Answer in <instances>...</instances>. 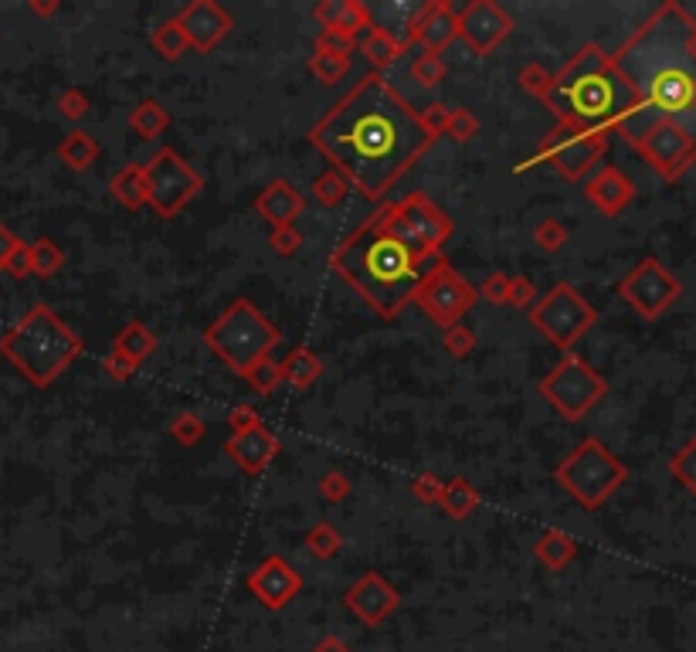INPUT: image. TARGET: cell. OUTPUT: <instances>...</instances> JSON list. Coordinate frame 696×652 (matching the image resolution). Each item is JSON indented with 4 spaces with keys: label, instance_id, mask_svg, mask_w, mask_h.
Here are the masks:
<instances>
[{
    "label": "cell",
    "instance_id": "obj_1",
    "mask_svg": "<svg viewBox=\"0 0 696 652\" xmlns=\"http://www.w3.org/2000/svg\"><path fill=\"white\" fill-rule=\"evenodd\" d=\"M309 147L320 150L330 170L347 177L350 191L384 201L394 184L435 147L418 109L384 75H364L333 102L309 130Z\"/></svg>",
    "mask_w": 696,
    "mask_h": 652
},
{
    "label": "cell",
    "instance_id": "obj_2",
    "mask_svg": "<svg viewBox=\"0 0 696 652\" xmlns=\"http://www.w3.org/2000/svg\"><path fill=\"white\" fill-rule=\"evenodd\" d=\"M612 62L639 96V113L618 126L625 140L635 143L649 123L666 119L696 143V21L680 4L652 11Z\"/></svg>",
    "mask_w": 696,
    "mask_h": 652
},
{
    "label": "cell",
    "instance_id": "obj_3",
    "mask_svg": "<svg viewBox=\"0 0 696 652\" xmlns=\"http://www.w3.org/2000/svg\"><path fill=\"white\" fill-rule=\"evenodd\" d=\"M445 255L415 259L405 245L388 231V204H381L371 218H364L343 242L330 252V269L347 282L381 320H394L415 303L418 286Z\"/></svg>",
    "mask_w": 696,
    "mask_h": 652
},
{
    "label": "cell",
    "instance_id": "obj_4",
    "mask_svg": "<svg viewBox=\"0 0 696 652\" xmlns=\"http://www.w3.org/2000/svg\"><path fill=\"white\" fill-rule=\"evenodd\" d=\"M544 106L551 109L557 123L612 136L618 126L639 113V96L605 48L584 45L561 72H554Z\"/></svg>",
    "mask_w": 696,
    "mask_h": 652
},
{
    "label": "cell",
    "instance_id": "obj_5",
    "mask_svg": "<svg viewBox=\"0 0 696 652\" xmlns=\"http://www.w3.org/2000/svg\"><path fill=\"white\" fill-rule=\"evenodd\" d=\"M82 350L85 343L79 333L45 303L31 306L0 337V354L11 360L31 388H51L82 357Z\"/></svg>",
    "mask_w": 696,
    "mask_h": 652
},
{
    "label": "cell",
    "instance_id": "obj_6",
    "mask_svg": "<svg viewBox=\"0 0 696 652\" xmlns=\"http://www.w3.org/2000/svg\"><path fill=\"white\" fill-rule=\"evenodd\" d=\"M282 330L252 299H235L211 326H204L201 343L235 374H245L259 360H269L279 347Z\"/></svg>",
    "mask_w": 696,
    "mask_h": 652
},
{
    "label": "cell",
    "instance_id": "obj_7",
    "mask_svg": "<svg viewBox=\"0 0 696 652\" xmlns=\"http://www.w3.org/2000/svg\"><path fill=\"white\" fill-rule=\"evenodd\" d=\"M557 486L584 510H601L629 479L625 462L598 439H584L554 466Z\"/></svg>",
    "mask_w": 696,
    "mask_h": 652
},
{
    "label": "cell",
    "instance_id": "obj_8",
    "mask_svg": "<svg viewBox=\"0 0 696 652\" xmlns=\"http://www.w3.org/2000/svg\"><path fill=\"white\" fill-rule=\"evenodd\" d=\"M388 231L415 259H435L452 238V218L428 194L411 191L405 201L388 204Z\"/></svg>",
    "mask_w": 696,
    "mask_h": 652
},
{
    "label": "cell",
    "instance_id": "obj_9",
    "mask_svg": "<svg viewBox=\"0 0 696 652\" xmlns=\"http://www.w3.org/2000/svg\"><path fill=\"white\" fill-rule=\"evenodd\" d=\"M608 394V381L581 354H564L540 381V398L551 405L564 422H581L591 408Z\"/></svg>",
    "mask_w": 696,
    "mask_h": 652
},
{
    "label": "cell",
    "instance_id": "obj_10",
    "mask_svg": "<svg viewBox=\"0 0 696 652\" xmlns=\"http://www.w3.org/2000/svg\"><path fill=\"white\" fill-rule=\"evenodd\" d=\"M146 177V208L157 211V218H177L197 194L204 191V177L187 163L174 147H160L143 163Z\"/></svg>",
    "mask_w": 696,
    "mask_h": 652
},
{
    "label": "cell",
    "instance_id": "obj_11",
    "mask_svg": "<svg viewBox=\"0 0 696 652\" xmlns=\"http://www.w3.org/2000/svg\"><path fill=\"white\" fill-rule=\"evenodd\" d=\"M598 323V310L584 299L571 282H557V286L544 299H537L530 310V326L554 343L557 350L571 354V347L578 343L591 326Z\"/></svg>",
    "mask_w": 696,
    "mask_h": 652
},
{
    "label": "cell",
    "instance_id": "obj_12",
    "mask_svg": "<svg viewBox=\"0 0 696 652\" xmlns=\"http://www.w3.org/2000/svg\"><path fill=\"white\" fill-rule=\"evenodd\" d=\"M605 150H608V133H588V130H574V126L554 123V130L540 140L537 157L520 163L517 174L530 170L534 163H551L564 180H581L601 157H605Z\"/></svg>",
    "mask_w": 696,
    "mask_h": 652
},
{
    "label": "cell",
    "instance_id": "obj_13",
    "mask_svg": "<svg viewBox=\"0 0 696 652\" xmlns=\"http://www.w3.org/2000/svg\"><path fill=\"white\" fill-rule=\"evenodd\" d=\"M476 299H479V293L469 286V279L462 276V272H455L452 265L445 262V265H438L432 276H428L418 286L415 306L435 326L449 330V326L462 323V316H466L472 306H476Z\"/></svg>",
    "mask_w": 696,
    "mask_h": 652
},
{
    "label": "cell",
    "instance_id": "obj_14",
    "mask_svg": "<svg viewBox=\"0 0 696 652\" xmlns=\"http://www.w3.org/2000/svg\"><path fill=\"white\" fill-rule=\"evenodd\" d=\"M683 286L673 272L666 269L659 259H642L632 272H625V279L618 282V296L632 306L642 320H659L669 306L680 299Z\"/></svg>",
    "mask_w": 696,
    "mask_h": 652
},
{
    "label": "cell",
    "instance_id": "obj_15",
    "mask_svg": "<svg viewBox=\"0 0 696 652\" xmlns=\"http://www.w3.org/2000/svg\"><path fill=\"white\" fill-rule=\"evenodd\" d=\"M632 147L642 153V160H646L663 180H680L686 170H690V163L696 160V143L680 130V126L666 123V119L649 123Z\"/></svg>",
    "mask_w": 696,
    "mask_h": 652
},
{
    "label": "cell",
    "instance_id": "obj_16",
    "mask_svg": "<svg viewBox=\"0 0 696 652\" xmlns=\"http://www.w3.org/2000/svg\"><path fill=\"white\" fill-rule=\"evenodd\" d=\"M455 21H459V38L476 51V55H489L503 45L513 34V17L503 11L496 0H472L462 11H455Z\"/></svg>",
    "mask_w": 696,
    "mask_h": 652
},
{
    "label": "cell",
    "instance_id": "obj_17",
    "mask_svg": "<svg viewBox=\"0 0 696 652\" xmlns=\"http://www.w3.org/2000/svg\"><path fill=\"white\" fill-rule=\"evenodd\" d=\"M343 605H347L360 622L374 629V625H381L384 619H391V615L398 612L401 595L384 574L367 571V574H360L347 591H343Z\"/></svg>",
    "mask_w": 696,
    "mask_h": 652
},
{
    "label": "cell",
    "instance_id": "obj_18",
    "mask_svg": "<svg viewBox=\"0 0 696 652\" xmlns=\"http://www.w3.org/2000/svg\"><path fill=\"white\" fill-rule=\"evenodd\" d=\"M248 591L259 598L262 608H269V612H282V608L303 591V578H299V571H292V564L286 561V557L269 554L259 568L248 574Z\"/></svg>",
    "mask_w": 696,
    "mask_h": 652
},
{
    "label": "cell",
    "instance_id": "obj_19",
    "mask_svg": "<svg viewBox=\"0 0 696 652\" xmlns=\"http://www.w3.org/2000/svg\"><path fill=\"white\" fill-rule=\"evenodd\" d=\"M177 24H180V31H184L187 45L194 51H201V55L218 48L231 34V28H235L231 14L221 4H214V0H194V4H187L184 11L177 14Z\"/></svg>",
    "mask_w": 696,
    "mask_h": 652
},
{
    "label": "cell",
    "instance_id": "obj_20",
    "mask_svg": "<svg viewBox=\"0 0 696 652\" xmlns=\"http://www.w3.org/2000/svg\"><path fill=\"white\" fill-rule=\"evenodd\" d=\"M455 38H459V21H455V11L449 0H428V4H421L418 11L408 17L405 45L418 41L425 51L442 55Z\"/></svg>",
    "mask_w": 696,
    "mask_h": 652
},
{
    "label": "cell",
    "instance_id": "obj_21",
    "mask_svg": "<svg viewBox=\"0 0 696 652\" xmlns=\"http://www.w3.org/2000/svg\"><path fill=\"white\" fill-rule=\"evenodd\" d=\"M282 442L272 428L265 425H255L248 432H238V435H228L225 442V456L242 469L245 476H262L265 469L272 466V459L279 456Z\"/></svg>",
    "mask_w": 696,
    "mask_h": 652
},
{
    "label": "cell",
    "instance_id": "obj_22",
    "mask_svg": "<svg viewBox=\"0 0 696 652\" xmlns=\"http://www.w3.org/2000/svg\"><path fill=\"white\" fill-rule=\"evenodd\" d=\"M255 214L272 228H292L296 218H303L306 211V197L289 184V180H269L252 201Z\"/></svg>",
    "mask_w": 696,
    "mask_h": 652
},
{
    "label": "cell",
    "instance_id": "obj_23",
    "mask_svg": "<svg viewBox=\"0 0 696 652\" xmlns=\"http://www.w3.org/2000/svg\"><path fill=\"white\" fill-rule=\"evenodd\" d=\"M584 197H588V204L598 214H605V218H618V214L632 204L635 184L625 177V170H618L608 163V167H601L598 174L584 184Z\"/></svg>",
    "mask_w": 696,
    "mask_h": 652
},
{
    "label": "cell",
    "instance_id": "obj_24",
    "mask_svg": "<svg viewBox=\"0 0 696 652\" xmlns=\"http://www.w3.org/2000/svg\"><path fill=\"white\" fill-rule=\"evenodd\" d=\"M534 557L544 564L547 571H564L567 564L578 557V540H574L571 534H564V530H557V527H547L544 534L537 537Z\"/></svg>",
    "mask_w": 696,
    "mask_h": 652
},
{
    "label": "cell",
    "instance_id": "obj_25",
    "mask_svg": "<svg viewBox=\"0 0 696 652\" xmlns=\"http://www.w3.org/2000/svg\"><path fill=\"white\" fill-rule=\"evenodd\" d=\"M405 51H408V45L401 38H394L388 28H371V31H367V38L360 41V55L374 65L377 75L388 72V68L398 62Z\"/></svg>",
    "mask_w": 696,
    "mask_h": 652
},
{
    "label": "cell",
    "instance_id": "obj_26",
    "mask_svg": "<svg viewBox=\"0 0 696 652\" xmlns=\"http://www.w3.org/2000/svg\"><path fill=\"white\" fill-rule=\"evenodd\" d=\"M279 374H282V381L292 384L296 391H306L323 377V360H320V354H313L309 347H296L279 364Z\"/></svg>",
    "mask_w": 696,
    "mask_h": 652
},
{
    "label": "cell",
    "instance_id": "obj_27",
    "mask_svg": "<svg viewBox=\"0 0 696 652\" xmlns=\"http://www.w3.org/2000/svg\"><path fill=\"white\" fill-rule=\"evenodd\" d=\"M113 350H119V354L130 357L133 364L140 367L143 360H150L153 354H157V333H153L143 320H130V323H123V330L116 333Z\"/></svg>",
    "mask_w": 696,
    "mask_h": 652
},
{
    "label": "cell",
    "instance_id": "obj_28",
    "mask_svg": "<svg viewBox=\"0 0 696 652\" xmlns=\"http://www.w3.org/2000/svg\"><path fill=\"white\" fill-rule=\"evenodd\" d=\"M109 191L126 211H140L146 208V177H143V163H126L119 174L109 180Z\"/></svg>",
    "mask_w": 696,
    "mask_h": 652
},
{
    "label": "cell",
    "instance_id": "obj_29",
    "mask_svg": "<svg viewBox=\"0 0 696 652\" xmlns=\"http://www.w3.org/2000/svg\"><path fill=\"white\" fill-rule=\"evenodd\" d=\"M58 160H62L68 170H75V174H85V170L99 160V143L85 130H72L62 143H58Z\"/></svg>",
    "mask_w": 696,
    "mask_h": 652
},
{
    "label": "cell",
    "instance_id": "obj_30",
    "mask_svg": "<svg viewBox=\"0 0 696 652\" xmlns=\"http://www.w3.org/2000/svg\"><path fill=\"white\" fill-rule=\"evenodd\" d=\"M438 506H442L445 517H449V520H466L469 513L479 506V489L472 486L469 479L455 476V479H449V483H445Z\"/></svg>",
    "mask_w": 696,
    "mask_h": 652
},
{
    "label": "cell",
    "instance_id": "obj_31",
    "mask_svg": "<svg viewBox=\"0 0 696 652\" xmlns=\"http://www.w3.org/2000/svg\"><path fill=\"white\" fill-rule=\"evenodd\" d=\"M167 126H170V109L157 99H143L130 113V130L140 136V140H157Z\"/></svg>",
    "mask_w": 696,
    "mask_h": 652
},
{
    "label": "cell",
    "instance_id": "obj_32",
    "mask_svg": "<svg viewBox=\"0 0 696 652\" xmlns=\"http://www.w3.org/2000/svg\"><path fill=\"white\" fill-rule=\"evenodd\" d=\"M150 45L163 58V62H177V58H184V51L191 48V45H187V38H184V31H180L177 17H167V21H160L157 28H153Z\"/></svg>",
    "mask_w": 696,
    "mask_h": 652
},
{
    "label": "cell",
    "instance_id": "obj_33",
    "mask_svg": "<svg viewBox=\"0 0 696 652\" xmlns=\"http://www.w3.org/2000/svg\"><path fill=\"white\" fill-rule=\"evenodd\" d=\"M31 276L38 279H51L62 272L65 265V248L55 242V238H38V242H31Z\"/></svg>",
    "mask_w": 696,
    "mask_h": 652
},
{
    "label": "cell",
    "instance_id": "obj_34",
    "mask_svg": "<svg viewBox=\"0 0 696 652\" xmlns=\"http://www.w3.org/2000/svg\"><path fill=\"white\" fill-rule=\"evenodd\" d=\"M309 191H313L316 204H323V208H337V204L347 201L350 184H347V177L337 174V170H323V174L309 184Z\"/></svg>",
    "mask_w": 696,
    "mask_h": 652
},
{
    "label": "cell",
    "instance_id": "obj_35",
    "mask_svg": "<svg viewBox=\"0 0 696 652\" xmlns=\"http://www.w3.org/2000/svg\"><path fill=\"white\" fill-rule=\"evenodd\" d=\"M303 544H306V551L316 557V561H330V557L340 554L343 537H340V530L333 527V523H316V527H309Z\"/></svg>",
    "mask_w": 696,
    "mask_h": 652
},
{
    "label": "cell",
    "instance_id": "obj_36",
    "mask_svg": "<svg viewBox=\"0 0 696 652\" xmlns=\"http://www.w3.org/2000/svg\"><path fill=\"white\" fill-rule=\"evenodd\" d=\"M445 75H449V65H445L442 55H432V51H425V55H418L411 62V79L425 85V89H438L445 82Z\"/></svg>",
    "mask_w": 696,
    "mask_h": 652
},
{
    "label": "cell",
    "instance_id": "obj_37",
    "mask_svg": "<svg viewBox=\"0 0 696 652\" xmlns=\"http://www.w3.org/2000/svg\"><path fill=\"white\" fill-rule=\"evenodd\" d=\"M309 72H313L316 82L323 85H337L343 75L350 72V58H340V55H323V51H313L309 55Z\"/></svg>",
    "mask_w": 696,
    "mask_h": 652
},
{
    "label": "cell",
    "instance_id": "obj_38",
    "mask_svg": "<svg viewBox=\"0 0 696 652\" xmlns=\"http://www.w3.org/2000/svg\"><path fill=\"white\" fill-rule=\"evenodd\" d=\"M170 435H174L177 445H184V449H194L197 442L208 435V425H204V418L197 415V411H180V415L170 422Z\"/></svg>",
    "mask_w": 696,
    "mask_h": 652
},
{
    "label": "cell",
    "instance_id": "obj_39",
    "mask_svg": "<svg viewBox=\"0 0 696 652\" xmlns=\"http://www.w3.org/2000/svg\"><path fill=\"white\" fill-rule=\"evenodd\" d=\"M669 473H673L676 483L686 486L696 496V435L683 445L680 452H676L673 459H669Z\"/></svg>",
    "mask_w": 696,
    "mask_h": 652
},
{
    "label": "cell",
    "instance_id": "obj_40",
    "mask_svg": "<svg viewBox=\"0 0 696 652\" xmlns=\"http://www.w3.org/2000/svg\"><path fill=\"white\" fill-rule=\"evenodd\" d=\"M242 381H248V388H252L255 394H272L282 384V374H279V364L276 360H259L255 367H248V371L242 374Z\"/></svg>",
    "mask_w": 696,
    "mask_h": 652
},
{
    "label": "cell",
    "instance_id": "obj_41",
    "mask_svg": "<svg viewBox=\"0 0 696 652\" xmlns=\"http://www.w3.org/2000/svg\"><path fill=\"white\" fill-rule=\"evenodd\" d=\"M517 82H520V89L527 92V96H534V99L544 102V99H547V92H551L554 72H547V68H544V65H537V62H527V65L520 68Z\"/></svg>",
    "mask_w": 696,
    "mask_h": 652
},
{
    "label": "cell",
    "instance_id": "obj_42",
    "mask_svg": "<svg viewBox=\"0 0 696 652\" xmlns=\"http://www.w3.org/2000/svg\"><path fill=\"white\" fill-rule=\"evenodd\" d=\"M534 245L547 255L561 252V248L567 245V225H564V221H557V218H544L534 228Z\"/></svg>",
    "mask_w": 696,
    "mask_h": 652
},
{
    "label": "cell",
    "instance_id": "obj_43",
    "mask_svg": "<svg viewBox=\"0 0 696 652\" xmlns=\"http://www.w3.org/2000/svg\"><path fill=\"white\" fill-rule=\"evenodd\" d=\"M442 347L449 357L466 360L472 350H476V333H472L469 326L455 323V326H449V330H442Z\"/></svg>",
    "mask_w": 696,
    "mask_h": 652
},
{
    "label": "cell",
    "instance_id": "obj_44",
    "mask_svg": "<svg viewBox=\"0 0 696 652\" xmlns=\"http://www.w3.org/2000/svg\"><path fill=\"white\" fill-rule=\"evenodd\" d=\"M55 109L68 119V123H79V119L89 116L92 102H89V96H85V89H75V85H72V89H62V92H58Z\"/></svg>",
    "mask_w": 696,
    "mask_h": 652
},
{
    "label": "cell",
    "instance_id": "obj_45",
    "mask_svg": "<svg viewBox=\"0 0 696 652\" xmlns=\"http://www.w3.org/2000/svg\"><path fill=\"white\" fill-rule=\"evenodd\" d=\"M357 48V38H350V34H343L337 28H323L320 34H316V51H323V55H340V58H350Z\"/></svg>",
    "mask_w": 696,
    "mask_h": 652
},
{
    "label": "cell",
    "instance_id": "obj_46",
    "mask_svg": "<svg viewBox=\"0 0 696 652\" xmlns=\"http://www.w3.org/2000/svg\"><path fill=\"white\" fill-rule=\"evenodd\" d=\"M418 119H421V126H425V133L432 136V140H438V136H445V130H449L452 109L445 106V102H428L425 109H418Z\"/></svg>",
    "mask_w": 696,
    "mask_h": 652
},
{
    "label": "cell",
    "instance_id": "obj_47",
    "mask_svg": "<svg viewBox=\"0 0 696 652\" xmlns=\"http://www.w3.org/2000/svg\"><path fill=\"white\" fill-rule=\"evenodd\" d=\"M316 489H320V496H323L326 503H343L350 496V489H354V483H350L347 473H340V469H330V473L320 476Z\"/></svg>",
    "mask_w": 696,
    "mask_h": 652
},
{
    "label": "cell",
    "instance_id": "obj_48",
    "mask_svg": "<svg viewBox=\"0 0 696 652\" xmlns=\"http://www.w3.org/2000/svg\"><path fill=\"white\" fill-rule=\"evenodd\" d=\"M371 28H374V24H371V11H367L360 0H347V11H343V17H340L337 31L350 34V38H357V31H371Z\"/></svg>",
    "mask_w": 696,
    "mask_h": 652
},
{
    "label": "cell",
    "instance_id": "obj_49",
    "mask_svg": "<svg viewBox=\"0 0 696 652\" xmlns=\"http://www.w3.org/2000/svg\"><path fill=\"white\" fill-rule=\"evenodd\" d=\"M442 489H445V479H438L435 473H421L411 479V496H415L418 503L425 506H438V500H442Z\"/></svg>",
    "mask_w": 696,
    "mask_h": 652
},
{
    "label": "cell",
    "instance_id": "obj_50",
    "mask_svg": "<svg viewBox=\"0 0 696 652\" xmlns=\"http://www.w3.org/2000/svg\"><path fill=\"white\" fill-rule=\"evenodd\" d=\"M476 133H479L476 113H469V109H452V119H449V130H445V136L455 140V143H469Z\"/></svg>",
    "mask_w": 696,
    "mask_h": 652
},
{
    "label": "cell",
    "instance_id": "obj_51",
    "mask_svg": "<svg viewBox=\"0 0 696 652\" xmlns=\"http://www.w3.org/2000/svg\"><path fill=\"white\" fill-rule=\"evenodd\" d=\"M269 245H272V252L282 255V259H292V255L303 248V235H299L296 225H292V228H272Z\"/></svg>",
    "mask_w": 696,
    "mask_h": 652
},
{
    "label": "cell",
    "instance_id": "obj_52",
    "mask_svg": "<svg viewBox=\"0 0 696 652\" xmlns=\"http://www.w3.org/2000/svg\"><path fill=\"white\" fill-rule=\"evenodd\" d=\"M506 303L517 306V310H534L537 303V286L530 282L527 276H513L510 279V296H506Z\"/></svg>",
    "mask_w": 696,
    "mask_h": 652
},
{
    "label": "cell",
    "instance_id": "obj_53",
    "mask_svg": "<svg viewBox=\"0 0 696 652\" xmlns=\"http://www.w3.org/2000/svg\"><path fill=\"white\" fill-rule=\"evenodd\" d=\"M476 293L483 296L486 303L506 306V296H510V276H506V272H493V276L483 282V289H476Z\"/></svg>",
    "mask_w": 696,
    "mask_h": 652
},
{
    "label": "cell",
    "instance_id": "obj_54",
    "mask_svg": "<svg viewBox=\"0 0 696 652\" xmlns=\"http://www.w3.org/2000/svg\"><path fill=\"white\" fill-rule=\"evenodd\" d=\"M4 272L11 279H28L31 276V248H28V242H17V248L11 252V259L4 262Z\"/></svg>",
    "mask_w": 696,
    "mask_h": 652
},
{
    "label": "cell",
    "instance_id": "obj_55",
    "mask_svg": "<svg viewBox=\"0 0 696 652\" xmlns=\"http://www.w3.org/2000/svg\"><path fill=\"white\" fill-rule=\"evenodd\" d=\"M225 422L231 428V435H238V432H248V428L262 425V418H259V411H255L252 405H235V408H228Z\"/></svg>",
    "mask_w": 696,
    "mask_h": 652
},
{
    "label": "cell",
    "instance_id": "obj_56",
    "mask_svg": "<svg viewBox=\"0 0 696 652\" xmlns=\"http://www.w3.org/2000/svg\"><path fill=\"white\" fill-rule=\"evenodd\" d=\"M102 371L113 377V381H130V377L136 374V364L130 357L119 354V350H109V354L102 357Z\"/></svg>",
    "mask_w": 696,
    "mask_h": 652
},
{
    "label": "cell",
    "instance_id": "obj_57",
    "mask_svg": "<svg viewBox=\"0 0 696 652\" xmlns=\"http://www.w3.org/2000/svg\"><path fill=\"white\" fill-rule=\"evenodd\" d=\"M343 11H347V0H323L313 7V17L320 21V28H337Z\"/></svg>",
    "mask_w": 696,
    "mask_h": 652
},
{
    "label": "cell",
    "instance_id": "obj_58",
    "mask_svg": "<svg viewBox=\"0 0 696 652\" xmlns=\"http://www.w3.org/2000/svg\"><path fill=\"white\" fill-rule=\"evenodd\" d=\"M17 242H21V238H17L14 231L7 228L4 221H0V272H4V262L11 259V252L17 248Z\"/></svg>",
    "mask_w": 696,
    "mask_h": 652
},
{
    "label": "cell",
    "instance_id": "obj_59",
    "mask_svg": "<svg viewBox=\"0 0 696 652\" xmlns=\"http://www.w3.org/2000/svg\"><path fill=\"white\" fill-rule=\"evenodd\" d=\"M309 652H354V649H350L347 642H343V639H337V636H326V639H320V642H316V646L309 649Z\"/></svg>",
    "mask_w": 696,
    "mask_h": 652
},
{
    "label": "cell",
    "instance_id": "obj_60",
    "mask_svg": "<svg viewBox=\"0 0 696 652\" xmlns=\"http://www.w3.org/2000/svg\"><path fill=\"white\" fill-rule=\"evenodd\" d=\"M28 11L31 14H38V17H51V14H58L62 11V4H58V0H28Z\"/></svg>",
    "mask_w": 696,
    "mask_h": 652
}]
</instances>
